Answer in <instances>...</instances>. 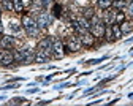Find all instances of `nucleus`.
<instances>
[{
    "label": "nucleus",
    "instance_id": "nucleus-1",
    "mask_svg": "<svg viewBox=\"0 0 133 106\" xmlns=\"http://www.w3.org/2000/svg\"><path fill=\"white\" fill-rule=\"evenodd\" d=\"M21 24H22V27L27 32L29 37H37V33H38V24H37V21L33 19V17H30L29 14H24Z\"/></svg>",
    "mask_w": 133,
    "mask_h": 106
},
{
    "label": "nucleus",
    "instance_id": "nucleus-2",
    "mask_svg": "<svg viewBox=\"0 0 133 106\" xmlns=\"http://www.w3.org/2000/svg\"><path fill=\"white\" fill-rule=\"evenodd\" d=\"M89 32L94 35L95 38H102V37H105V24L100 21L97 16H94L92 19H90V29H89Z\"/></svg>",
    "mask_w": 133,
    "mask_h": 106
},
{
    "label": "nucleus",
    "instance_id": "nucleus-3",
    "mask_svg": "<svg viewBox=\"0 0 133 106\" xmlns=\"http://www.w3.org/2000/svg\"><path fill=\"white\" fill-rule=\"evenodd\" d=\"M37 49H38V51L46 52V54L51 57V56H52V40H51V38H43V40L38 43Z\"/></svg>",
    "mask_w": 133,
    "mask_h": 106
},
{
    "label": "nucleus",
    "instance_id": "nucleus-4",
    "mask_svg": "<svg viewBox=\"0 0 133 106\" xmlns=\"http://www.w3.org/2000/svg\"><path fill=\"white\" fill-rule=\"evenodd\" d=\"M66 46H68V49H70L71 52H78V51H81L82 43H81L79 37H75V35H71V37H68V40H66Z\"/></svg>",
    "mask_w": 133,
    "mask_h": 106
},
{
    "label": "nucleus",
    "instance_id": "nucleus-5",
    "mask_svg": "<svg viewBox=\"0 0 133 106\" xmlns=\"http://www.w3.org/2000/svg\"><path fill=\"white\" fill-rule=\"evenodd\" d=\"M52 56H54V59H62L65 56L63 43L60 40H52Z\"/></svg>",
    "mask_w": 133,
    "mask_h": 106
},
{
    "label": "nucleus",
    "instance_id": "nucleus-6",
    "mask_svg": "<svg viewBox=\"0 0 133 106\" xmlns=\"http://www.w3.org/2000/svg\"><path fill=\"white\" fill-rule=\"evenodd\" d=\"M82 46H86V48H92L95 44V37L90 33V32H82L81 33V37H79Z\"/></svg>",
    "mask_w": 133,
    "mask_h": 106
},
{
    "label": "nucleus",
    "instance_id": "nucleus-7",
    "mask_svg": "<svg viewBox=\"0 0 133 106\" xmlns=\"http://www.w3.org/2000/svg\"><path fill=\"white\" fill-rule=\"evenodd\" d=\"M37 24H38V29H41V30L48 29V25L51 24V17H49V14L48 13H40L38 17H37Z\"/></svg>",
    "mask_w": 133,
    "mask_h": 106
},
{
    "label": "nucleus",
    "instance_id": "nucleus-8",
    "mask_svg": "<svg viewBox=\"0 0 133 106\" xmlns=\"http://www.w3.org/2000/svg\"><path fill=\"white\" fill-rule=\"evenodd\" d=\"M78 21V27H79V32L82 33V32H89V29H90V21L87 19V17H84V16H81L79 19H76Z\"/></svg>",
    "mask_w": 133,
    "mask_h": 106
},
{
    "label": "nucleus",
    "instance_id": "nucleus-9",
    "mask_svg": "<svg viewBox=\"0 0 133 106\" xmlns=\"http://www.w3.org/2000/svg\"><path fill=\"white\" fill-rule=\"evenodd\" d=\"M13 62H14V56H13V52H11V51H8V49H5L3 60H2V63H0V65H3V67H8V65H11Z\"/></svg>",
    "mask_w": 133,
    "mask_h": 106
},
{
    "label": "nucleus",
    "instance_id": "nucleus-10",
    "mask_svg": "<svg viewBox=\"0 0 133 106\" xmlns=\"http://www.w3.org/2000/svg\"><path fill=\"white\" fill-rule=\"evenodd\" d=\"M116 10H109V11H106L105 13V24H108V25H111V24H114L116 22Z\"/></svg>",
    "mask_w": 133,
    "mask_h": 106
},
{
    "label": "nucleus",
    "instance_id": "nucleus-11",
    "mask_svg": "<svg viewBox=\"0 0 133 106\" xmlns=\"http://www.w3.org/2000/svg\"><path fill=\"white\" fill-rule=\"evenodd\" d=\"M14 44V38L13 37H2V41H0V46L3 49H11Z\"/></svg>",
    "mask_w": 133,
    "mask_h": 106
},
{
    "label": "nucleus",
    "instance_id": "nucleus-12",
    "mask_svg": "<svg viewBox=\"0 0 133 106\" xmlns=\"http://www.w3.org/2000/svg\"><path fill=\"white\" fill-rule=\"evenodd\" d=\"M119 25H121L122 35H127V33H131V32H133V24H131L130 21H124V22H121Z\"/></svg>",
    "mask_w": 133,
    "mask_h": 106
},
{
    "label": "nucleus",
    "instance_id": "nucleus-13",
    "mask_svg": "<svg viewBox=\"0 0 133 106\" xmlns=\"http://www.w3.org/2000/svg\"><path fill=\"white\" fill-rule=\"evenodd\" d=\"M111 33H112V40H119L122 37L121 25L119 24H111Z\"/></svg>",
    "mask_w": 133,
    "mask_h": 106
},
{
    "label": "nucleus",
    "instance_id": "nucleus-14",
    "mask_svg": "<svg viewBox=\"0 0 133 106\" xmlns=\"http://www.w3.org/2000/svg\"><path fill=\"white\" fill-rule=\"evenodd\" d=\"M13 56H14V62L25 63V54H24V51H22V49H18V51H14V52H13Z\"/></svg>",
    "mask_w": 133,
    "mask_h": 106
},
{
    "label": "nucleus",
    "instance_id": "nucleus-15",
    "mask_svg": "<svg viewBox=\"0 0 133 106\" xmlns=\"http://www.w3.org/2000/svg\"><path fill=\"white\" fill-rule=\"evenodd\" d=\"M48 59H49V56L46 54V52L37 51V54H35V62L37 63H44V62H48Z\"/></svg>",
    "mask_w": 133,
    "mask_h": 106
},
{
    "label": "nucleus",
    "instance_id": "nucleus-16",
    "mask_svg": "<svg viewBox=\"0 0 133 106\" xmlns=\"http://www.w3.org/2000/svg\"><path fill=\"white\" fill-rule=\"evenodd\" d=\"M97 5L100 10H109L112 5V0H97Z\"/></svg>",
    "mask_w": 133,
    "mask_h": 106
},
{
    "label": "nucleus",
    "instance_id": "nucleus-17",
    "mask_svg": "<svg viewBox=\"0 0 133 106\" xmlns=\"http://www.w3.org/2000/svg\"><path fill=\"white\" fill-rule=\"evenodd\" d=\"M13 8H14L16 13H22V10H24L22 0H13Z\"/></svg>",
    "mask_w": 133,
    "mask_h": 106
},
{
    "label": "nucleus",
    "instance_id": "nucleus-18",
    "mask_svg": "<svg viewBox=\"0 0 133 106\" xmlns=\"http://www.w3.org/2000/svg\"><path fill=\"white\" fill-rule=\"evenodd\" d=\"M125 5H127L125 0H112V5H111V6H114L116 10H122Z\"/></svg>",
    "mask_w": 133,
    "mask_h": 106
},
{
    "label": "nucleus",
    "instance_id": "nucleus-19",
    "mask_svg": "<svg viewBox=\"0 0 133 106\" xmlns=\"http://www.w3.org/2000/svg\"><path fill=\"white\" fill-rule=\"evenodd\" d=\"M125 21V14L122 13V11H117L116 13V22L114 24H121V22H124Z\"/></svg>",
    "mask_w": 133,
    "mask_h": 106
},
{
    "label": "nucleus",
    "instance_id": "nucleus-20",
    "mask_svg": "<svg viewBox=\"0 0 133 106\" xmlns=\"http://www.w3.org/2000/svg\"><path fill=\"white\" fill-rule=\"evenodd\" d=\"M2 5L8 11H14V8H13V0H2Z\"/></svg>",
    "mask_w": 133,
    "mask_h": 106
},
{
    "label": "nucleus",
    "instance_id": "nucleus-21",
    "mask_svg": "<svg viewBox=\"0 0 133 106\" xmlns=\"http://www.w3.org/2000/svg\"><path fill=\"white\" fill-rule=\"evenodd\" d=\"M52 11H54V16H56V17H60V16H62V6H60L59 3H56V5H54Z\"/></svg>",
    "mask_w": 133,
    "mask_h": 106
},
{
    "label": "nucleus",
    "instance_id": "nucleus-22",
    "mask_svg": "<svg viewBox=\"0 0 133 106\" xmlns=\"http://www.w3.org/2000/svg\"><path fill=\"white\" fill-rule=\"evenodd\" d=\"M94 16H95V13H94V10H92V8H87V10H86V13H84V17H87V19L90 21V19H92V17H94Z\"/></svg>",
    "mask_w": 133,
    "mask_h": 106
},
{
    "label": "nucleus",
    "instance_id": "nucleus-23",
    "mask_svg": "<svg viewBox=\"0 0 133 106\" xmlns=\"http://www.w3.org/2000/svg\"><path fill=\"white\" fill-rule=\"evenodd\" d=\"M10 27H11V30H13V32H18V30L21 29V25H19L18 22H14V21H13V22L10 24Z\"/></svg>",
    "mask_w": 133,
    "mask_h": 106
},
{
    "label": "nucleus",
    "instance_id": "nucleus-24",
    "mask_svg": "<svg viewBox=\"0 0 133 106\" xmlns=\"http://www.w3.org/2000/svg\"><path fill=\"white\" fill-rule=\"evenodd\" d=\"M13 103H21V104H22V103H25V104H27L29 101H27L25 98H21V97H18V98H13Z\"/></svg>",
    "mask_w": 133,
    "mask_h": 106
},
{
    "label": "nucleus",
    "instance_id": "nucleus-25",
    "mask_svg": "<svg viewBox=\"0 0 133 106\" xmlns=\"http://www.w3.org/2000/svg\"><path fill=\"white\" fill-rule=\"evenodd\" d=\"M102 60H103V59H94V60H89L87 63H89V65H95V63H100Z\"/></svg>",
    "mask_w": 133,
    "mask_h": 106
},
{
    "label": "nucleus",
    "instance_id": "nucleus-26",
    "mask_svg": "<svg viewBox=\"0 0 133 106\" xmlns=\"http://www.w3.org/2000/svg\"><path fill=\"white\" fill-rule=\"evenodd\" d=\"M22 3H24V8H25V6L32 5V0H22Z\"/></svg>",
    "mask_w": 133,
    "mask_h": 106
},
{
    "label": "nucleus",
    "instance_id": "nucleus-27",
    "mask_svg": "<svg viewBox=\"0 0 133 106\" xmlns=\"http://www.w3.org/2000/svg\"><path fill=\"white\" fill-rule=\"evenodd\" d=\"M128 10H130V14H133V2L128 3Z\"/></svg>",
    "mask_w": 133,
    "mask_h": 106
},
{
    "label": "nucleus",
    "instance_id": "nucleus-28",
    "mask_svg": "<svg viewBox=\"0 0 133 106\" xmlns=\"http://www.w3.org/2000/svg\"><path fill=\"white\" fill-rule=\"evenodd\" d=\"M3 54H5V51H0V63H2V60H3Z\"/></svg>",
    "mask_w": 133,
    "mask_h": 106
},
{
    "label": "nucleus",
    "instance_id": "nucleus-29",
    "mask_svg": "<svg viewBox=\"0 0 133 106\" xmlns=\"http://www.w3.org/2000/svg\"><path fill=\"white\" fill-rule=\"evenodd\" d=\"M3 32V25H2V22H0V33Z\"/></svg>",
    "mask_w": 133,
    "mask_h": 106
},
{
    "label": "nucleus",
    "instance_id": "nucleus-30",
    "mask_svg": "<svg viewBox=\"0 0 133 106\" xmlns=\"http://www.w3.org/2000/svg\"><path fill=\"white\" fill-rule=\"evenodd\" d=\"M125 2H127V5H128V3H131V2H133V0H125Z\"/></svg>",
    "mask_w": 133,
    "mask_h": 106
},
{
    "label": "nucleus",
    "instance_id": "nucleus-31",
    "mask_svg": "<svg viewBox=\"0 0 133 106\" xmlns=\"http://www.w3.org/2000/svg\"><path fill=\"white\" fill-rule=\"evenodd\" d=\"M0 41H2V33H0Z\"/></svg>",
    "mask_w": 133,
    "mask_h": 106
},
{
    "label": "nucleus",
    "instance_id": "nucleus-32",
    "mask_svg": "<svg viewBox=\"0 0 133 106\" xmlns=\"http://www.w3.org/2000/svg\"><path fill=\"white\" fill-rule=\"evenodd\" d=\"M0 16H2V8H0Z\"/></svg>",
    "mask_w": 133,
    "mask_h": 106
},
{
    "label": "nucleus",
    "instance_id": "nucleus-33",
    "mask_svg": "<svg viewBox=\"0 0 133 106\" xmlns=\"http://www.w3.org/2000/svg\"><path fill=\"white\" fill-rule=\"evenodd\" d=\"M0 100H3V97H0Z\"/></svg>",
    "mask_w": 133,
    "mask_h": 106
}]
</instances>
